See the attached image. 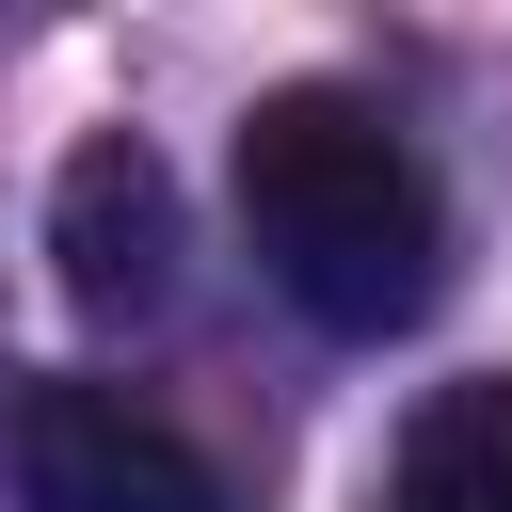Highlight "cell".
<instances>
[{"label":"cell","mask_w":512,"mask_h":512,"mask_svg":"<svg viewBox=\"0 0 512 512\" xmlns=\"http://www.w3.org/2000/svg\"><path fill=\"white\" fill-rule=\"evenodd\" d=\"M240 240L256 272L320 320V336H400L448 288V208L432 160L384 128V96L352 80H272L240 112Z\"/></svg>","instance_id":"1"},{"label":"cell","mask_w":512,"mask_h":512,"mask_svg":"<svg viewBox=\"0 0 512 512\" xmlns=\"http://www.w3.org/2000/svg\"><path fill=\"white\" fill-rule=\"evenodd\" d=\"M0 480H16V512H240L224 464L176 416H144L128 384H96V368L0 384Z\"/></svg>","instance_id":"2"},{"label":"cell","mask_w":512,"mask_h":512,"mask_svg":"<svg viewBox=\"0 0 512 512\" xmlns=\"http://www.w3.org/2000/svg\"><path fill=\"white\" fill-rule=\"evenodd\" d=\"M48 272H64V304L112 320V336L176 320V176H160V144L96 128V144L48 176Z\"/></svg>","instance_id":"3"},{"label":"cell","mask_w":512,"mask_h":512,"mask_svg":"<svg viewBox=\"0 0 512 512\" xmlns=\"http://www.w3.org/2000/svg\"><path fill=\"white\" fill-rule=\"evenodd\" d=\"M368 512H512V384H432L400 416Z\"/></svg>","instance_id":"4"}]
</instances>
